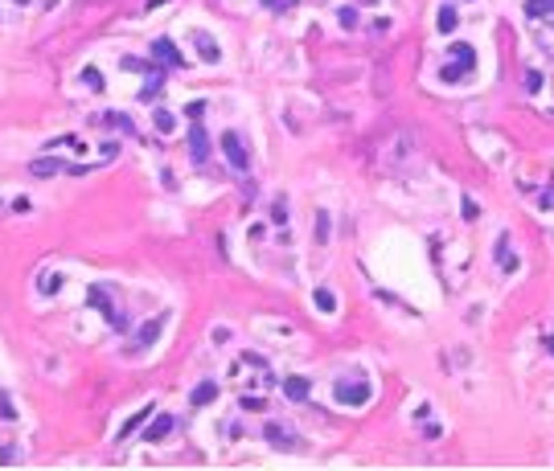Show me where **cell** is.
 <instances>
[{
	"label": "cell",
	"instance_id": "ba28073f",
	"mask_svg": "<svg viewBox=\"0 0 554 471\" xmlns=\"http://www.w3.org/2000/svg\"><path fill=\"white\" fill-rule=\"evenodd\" d=\"M86 304H90V308H99L103 316H111V324H115V328H123V320H119V316L111 312V299H107V291H99V287H90V299H86Z\"/></svg>",
	"mask_w": 554,
	"mask_h": 471
},
{
	"label": "cell",
	"instance_id": "d4e9b609",
	"mask_svg": "<svg viewBox=\"0 0 554 471\" xmlns=\"http://www.w3.org/2000/svg\"><path fill=\"white\" fill-rule=\"evenodd\" d=\"M538 86H542V74H538V70H530V74H526V90H538Z\"/></svg>",
	"mask_w": 554,
	"mask_h": 471
},
{
	"label": "cell",
	"instance_id": "5b68a950",
	"mask_svg": "<svg viewBox=\"0 0 554 471\" xmlns=\"http://www.w3.org/2000/svg\"><path fill=\"white\" fill-rule=\"evenodd\" d=\"M263 435H267V439H271L275 447H284V451H300V447H304V443H300V435H288V431H284L279 422L263 427Z\"/></svg>",
	"mask_w": 554,
	"mask_h": 471
},
{
	"label": "cell",
	"instance_id": "52a82bcc",
	"mask_svg": "<svg viewBox=\"0 0 554 471\" xmlns=\"http://www.w3.org/2000/svg\"><path fill=\"white\" fill-rule=\"evenodd\" d=\"M160 328H164V316H156V320H148V324L140 328V336L131 340V349H136V353H140V349H148V345H152V340L160 336Z\"/></svg>",
	"mask_w": 554,
	"mask_h": 471
},
{
	"label": "cell",
	"instance_id": "f1b7e54d",
	"mask_svg": "<svg viewBox=\"0 0 554 471\" xmlns=\"http://www.w3.org/2000/svg\"><path fill=\"white\" fill-rule=\"evenodd\" d=\"M0 414H8V418H12V406H8V398H4V394H0Z\"/></svg>",
	"mask_w": 554,
	"mask_h": 471
},
{
	"label": "cell",
	"instance_id": "f546056e",
	"mask_svg": "<svg viewBox=\"0 0 554 471\" xmlns=\"http://www.w3.org/2000/svg\"><path fill=\"white\" fill-rule=\"evenodd\" d=\"M546 349H551V353H554V336H551V340H546Z\"/></svg>",
	"mask_w": 554,
	"mask_h": 471
},
{
	"label": "cell",
	"instance_id": "30bf717a",
	"mask_svg": "<svg viewBox=\"0 0 554 471\" xmlns=\"http://www.w3.org/2000/svg\"><path fill=\"white\" fill-rule=\"evenodd\" d=\"M168 431H173V418H168V414H152V427L144 431V439H148V443H156V439H164Z\"/></svg>",
	"mask_w": 554,
	"mask_h": 471
},
{
	"label": "cell",
	"instance_id": "4fadbf2b",
	"mask_svg": "<svg viewBox=\"0 0 554 471\" xmlns=\"http://www.w3.org/2000/svg\"><path fill=\"white\" fill-rule=\"evenodd\" d=\"M189 398H193V406H210V402L218 398V386H214V381H201V386H197Z\"/></svg>",
	"mask_w": 554,
	"mask_h": 471
},
{
	"label": "cell",
	"instance_id": "9a60e30c",
	"mask_svg": "<svg viewBox=\"0 0 554 471\" xmlns=\"http://www.w3.org/2000/svg\"><path fill=\"white\" fill-rule=\"evenodd\" d=\"M152 414H156V410H152V406H140V410H136V414H131V418H127V422H123V431H119V439H127V435H131V431H136V427H140V422H144V418H152Z\"/></svg>",
	"mask_w": 554,
	"mask_h": 471
},
{
	"label": "cell",
	"instance_id": "2e32d148",
	"mask_svg": "<svg viewBox=\"0 0 554 471\" xmlns=\"http://www.w3.org/2000/svg\"><path fill=\"white\" fill-rule=\"evenodd\" d=\"M554 0H526V16H551Z\"/></svg>",
	"mask_w": 554,
	"mask_h": 471
},
{
	"label": "cell",
	"instance_id": "3957f363",
	"mask_svg": "<svg viewBox=\"0 0 554 471\" xmlns=\"http://www.w3.org/2000/svg\"><path fill=\"white\" fill-rule=\"evenodd\" d=\"M189 156H193V164H205L210 160V135H205V127L193 119V127H189Z\"/></svg>",
	"mask_w": 554,
	"mask_h": 471
},
{
	"label": "cell",
	"instance_id": "6da1fadb",
	"mask_svg": "<svg viewBox=\"0 0 554 471\" xmlns=\"http://www.w3.org/2000/svg\"><path fill=\"white\" fill-rule=\"evenodd\" d=\"M222 152H226V160H230L234 172H247V168H251V152H247V144H242L238 131H226V135H222Z\"/></svg>",
	"mask_w": 554,
	"mask_h": 471
},
{
	"label": "cell",
	"instance_id": "8992f818",
	"mask_svg": "<svg viewBox=\"0 0 554 471\" xmlns=\"http://www.w3.org/2000/svg\"><path fill=\"white\" fill-rule=\"evenodd\" d=\"M152 57L164 62V66H181V53H177V45H173L168 37H156V41H152Z\"/></svg>",
	"mask_w": 554,
	"mask_h": 471
},
{
	"label": "cell",
	"instance_id": "603a6c76",
	"mask_svg": "<svg viewBox=\"0 0 554 471\" xmlns=\"http://www.w3.org/2000/svg\"><path fill=\"white\" fill-rule=\"evenodd\" d=\"M440 78H444V82H456V78H464V70H460V66H444Z\"/></svg>",
	"mask_w": 554,
	"mask_h": 471
},
{
	"label": "cell",
	"instance_id": "44dd1931",
	"mask_svg": "<svg viewBox=\"0 0 554 471\" xmlns=\"http://www.w3.org/2000/svg\"><path fill=\"white\" fill-rule=\"evenodd\" d=\"M316 242H329V213H316Z\"/></svg>",
	"mask_w": 554,
	"mask_h": 471
},
{
	"label": "cell",
	"instance_id": "7402d4cb",
	"mask_svg": "<svg viewBox=\"0 0 554 471\" xmlns=\"http://www.w3.org/2000/svg\"><path fill=\"white\" fill-rule=\"evenodd\" d=\"M58 287H62V275H41V291L45 295H53Z\"/></svg>",
	"mask_w": 554,
	"mask_h": 471
},
{
	"label": "cell",
	"instance_id": "ffe728a7",
	"mask_svg": "<svg viewBox=\"0 0 554 471\" xmlns=\"http://www.w3.org/2000/svg\"><path fill=\"white\" fill-rule=\"evenodd\" d=\"M103 123H111V127H123V131H136V123H131L127 115H115V111H111V115H103Z\"/></svg>",
	"mask_w": 554,
	"mask_h": 471
},
{
	"label": "cell",
	"instance_id": "7a4b0ae2",
	"mask_svg": "<svg viewBox=\"0 0 554 471\" xmlns=\"http://www.w3.org/2000/svg\"><path fill=\"white\" fill-rule=\"evenodd\" d=\"M337 402L341 406H366L370 402V386L366 381H337Z\"/></svg>",
	"mask_w": 554,
	"mask_h": 471
},
{
	"label": "cell",
	"instance_id": "8fae6325",
	"mask_svg": "<svg viewBox=\"0 0 554 471\" xmlns=\"http://www.w3.org/2000/svg\"><path fill=\"white\" fill-rule=\"evenodd\" d=\"M193 45H197V53H201L205 62H218V41H214L210 33H193Z\"/></svg>",
	"mask_w": 554,
	"mask_h": 471
},
{
	"label": "cell",
	"instance_id": "d6986e66",
	"mask_svg": "<svg viewBox=\"0 0 554 471\" xmlns=\"http://www.w3.org/2000/svg\"><path fill=\"white\" fill-rule=\"evenodd\" d=\"M152 123H156V127H160V131H164V135H168V131H173V123H177V119H173V115H168V111H160V107H156V115H152Z\"/></svg>",
	"mask_w": 554,
	"mask_h": 471
},
{
	"label": "cell",
	"instance_id": "9c48e42d",
	"mask_svg": "<svg viewBox=\"0 0 554 471\" xmlns=\"http://www.w3.org/2000/svg\"><path fill=\"white\" fill-rule=\"evenodd\" d=\"M308 390H312V381H308V377H288V381H284V394H288L292 402H304V398H308Z\"/></svg>",
	"mask_w": 554,
	"mask_h": 471
},
{
	"label": "cell",
	"instance_id": "5bb4252c",
	"mask_svg": "<svg viewBox=\"0 0 554 471\" xmlns=\"http://www.w3.org/2000/svg\"><path fill=\"white\" fill-rule=\"evenodd\" d=\"M29 168H33V176H53V172L62 168V160H53V156H41V160H33Z\"/></svg>",
	"mask_w": 554,
	"mask_h": 471
},
{
	"label": "cell",
	"instance_id": "484cf974",
	"mask_svg": "<svg viewBox=\"0 0 554 471\" xmlns=\"http://www.w3.org/2000/svg\"><path fill=\"white\" fill-rule=\"evenodd\" d=\"M201 111H205V103H201V98H197V103H189V107H185V115H189V119H201Z\"/></svg>",
	"mask_w": 554,
	"mask_h": 471
},
{
	"label": "cell",
	"instance_id": "277c9868",
	"mask_svg": "<svg viewBox=\"0 0 554 471\" xmlns=\"http://www.w3.org/2000/svg\"><path fill=\"white\" fill-rule=\"evenodd\" d=\"M148 82H144V90H140V103H156V94H160V86H164V66H156V62H148Z\"/></svg>",
	"mask_w": 554,
	"mask_h": 471
},
{
	"label": "cell",
	"instance_id": "4316f807",
	"mask_svg": "<svg viewBox=\"0 0 554 471\" xmlns=\"http://www.w3.org/2000/svg\"><path fill=\"white\" fill-rule=\"evenodd\" d=\"M263 4H267V8H271V12H284V8H292V4H296V0H263Z\"/></svg>",
	"mask_w": 554,
	"mask_h": 471
},
{
	"label": "cell",
	"instance_id": "cb8c5ba5",
	"mask_svg": "<svg viewBox=\"0 0 554 471\" xmlns=\"http://www.w3.org/2000/svg\"><path fill=\"white\" fill-rule=\"evenodd\" d=\"M82 82H86V86H95V90H103V78H99L95 70H82Z\"/></svg>",
	"mask_w": 554,
	"mask_h": 471
},
{
	"label": "cell",
	"instance_id": "83f0119b",
	"mask_svg": "<svg viewBox=\"0 0 554 471\" xmlns=\"http://www.w3.org/2000/svg\"><path fill=\"white\" fill-rule=\"evenodd\" d=\"M341 25H349V29H353V25H357V12H353V8H341Z\"/></svg>",
	"mask_w": 554,
	"mask_h": 471
},
{
	"label": "cell",
	"instance_id": "7c38bea8",
	"mask_svg": "<svg viewBox=\"0 0 554 471\" xmlns=\"http://www.w3.org/2000/svg\"><path fill=\"white\" fill-rule=\"evenodd\" d=\"M452 62H460V70L468 74V70L477 66V49H473V45H452Z\"/></svg>",
	"mask_w": 554,
	"mask_h": 471
},
{
	"label": "cell",
	"instance_id": "ac0fdd59",
	"mask_svg": "<svg viewBox=\"0 0 554 471\" xmlns=\"http://www.w3.org/2000/svg\"><path fill=\"white\" fill-rule=\"evenodd\" d=\"M316 308H320V312H337V295H333L329 287H320V291H316Z\"/></svg>",
	"mask_w": 554,
	"mask_h": 471
},
{
	"label": "cell",
	"instance_id": "e0dca14e",
	"mask_svg": "<svg viewBox=\"0 0 554 471\" xmlns=\"http://www.w3.org/2000/svg\"><path fill=\"white\" fill-rule=\"evenodd\" d=\"M452 29H456V8L444 4V8H440V33H452Z\"/></svg>",
	"mask_w": 554,
	"mask_h": 471
}]
</instances>
